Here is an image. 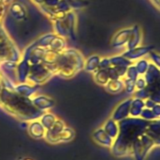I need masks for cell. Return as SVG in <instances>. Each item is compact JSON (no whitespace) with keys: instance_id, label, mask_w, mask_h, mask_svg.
<instances>
[{"instance_id":"1","label":"cell","mask_w":160,"mask_h":160,"mask_svg":"<svg viewBox=\"0 0 160 160\" xmlns=\"http://www.w3.org/2000/svg\"><path fill=\"white\" fill-rule=\"evenodd\" d=\"M14 86L13 83L4 78V87L0 93V106L19 120L31 122L39 119L45 112L38 109L30 98L17 93Z\"/></svg>"},{"instance_id":"2","label":"cell","mask_w":160,"mask_h":160,"mask_svg":"<svg viewBox=\"0 0 160 160\" xmlns=\"http://www.w3.org/2000/svg\"><path fill=\"white\" fill-rule=\"evenodd\" d=\"M149 124L150 121L141 117H127L119 121V132L111 147L112 155L117 158L131 156L134 142L141 135L145 133Z\"/></svg>"},{"instance_id":"3","label":"cell","mask_w":160,"mask_h":160,"mask_svg":"<svg viewBox=\"0 0 160 160\" xmlns=\"http://www.w3.org/2000/svg\"><path fill=\"white\" fill-rule=\"evenodd\" d=\"M52 21L63 19L72 9H80L88 5L87 0H32Z\"/></svg>"},{"instance_id":"4","label":"cell","mask_w":160,"mask_h":160,"mask_svg":"<svg viewBox=\"0 0 160 160\" xmlns=\"http://www.w3.org/2000/svg\"><path fill=\"white\" fill-rule=\"evenodd\" d=\"M155 142L146 133L141 135L133 144V153L135 160H145L150 150L155 146Z\"/></svg>"},{"instance_id":"5","label":"cell","mask_w":160,"mask_h":160,"mask_svg":"<svg viewBox=\"0 0 160 160\" xmlns=\"http://www.w3.org/2000/svg\"><path fill=\"white\" fill-rule=\"evenodd\" d=\"M132 99H127L125 101H123L121 104H119L117 106V108L114 110L112 115V119L119 122L127 117L129 116V111H130V105H131Z\"/></svg>"},{"instance_id":"6","label":"cell","mask_w":160,"mask_h":160,"mask_svg":"<svg viewBox=\"0 0 160 160\" xmlns=\"http://www.w3.org/2000/svg\"><path fill=\"white\" fill-rule=\"evenodd\" d=\"M75 137V131L68 127H65L62 131H60L58 134H56L54 137L50 139L48 142L52 144H56V143H61V142H71Z\"/></svg>"},{"instance_id":"7","label":"cell","mask_w":160,"mask_h":160,"mask_svg":"<svg viewBox=\"0 0 160 160\" xmlns=\"http://www.w3.org/2000/svg\"><path fill=\"white\" fill-rule=\"evenodd\" d=\"M92 137H93V140H94L98 144L102 145V146H104V147H109V148H111V147L112 146V144H113V142H114V140H113L112 138H111V137L106 133V131L103 129V128H100L97 129V130L93 133Z\"/></svg>"},{"instance_id":"8","label":"cell","mask_w":160,"mask_h":160,"mask_svg":"<svg viewBox=\"0 0 160 160\" xmlns=\"http://www.w3.org/2000/svg\"><path fill=\"white\" fill-rule=\"evenodd\" d=\"M28 133L29 135L36 139V140H38V139H44V136H45V133H46V129L45 128L42 126V124L38 121V120H34V121H31V123L29 124L28 126Z\"/></svg>"},{"instance_id":"9","label":"cell","mask_w":160,"mask_h":160,"mask_svg":"<svg viewBox=\"0 0 160 160\" xmlns=\"http://www.w3.org/2000/svg\"><path fill=\"white\" fill-rule=\"evenodd\" d=\"M33 104L39 109L40 111L45 112L46 110H49L54 106V100L49 97L45 96H38V97H33L31 98Z\"/></svg>"},{"instance_id":"10","label":"cell","mask_w":160,"mask_h":160,"mask_svg":"<svg viewBox=\"0 0 160 160\" xmlns=\"http://www.w3.org/2000/svg\"><path fill=\"white\" fill-rule=\"evenodd\" d=\"M8 11L11 14V16L17 21H22L26 19V16H27L26 9L23 7V5L21 4L20 2L11 3L8 8Z\"/></svg>"},{"instance_id":"11","label":"cell","mask_w":160,"mask_h":160,"mask_svg":"<svg viewBox=\"0 0 160 160\" xmlns=\"http://www.w3.org/2000/svg\"><path fill=\"white\" fill-rule=\"evenodd\" d=\"M145 133L153 139L156 145H160V119L150 121Z\"/></svg>"},{"instance_id":"12","label":"cell","mask_w":160,"mask_h":160,"mask_svg":"<svg viewBox=\"0 0 160 160\" xmlns=\"http://www.w3.org/2000/svg\"><path fill=\"white\" fill-rule=\"evenodd\" d=\"M14 90L19 93L20 95L26 97V98H33L35 93L38 90V86L30 85L28 83H19L14 86Z\"/></svg>"},{"instance_id":"13","label":"cell","mask_w":160,"mask_h":160,"mask_svg":"<svg viewBox=\"0 0 160 160\" xmlns=\"http://www.w3.org/2000/svg\"><path fill=\"white\" fill-rule=\"evenodd\" d=\"M144 108H145V105H144L143 99H141V98L132 99V102L130 105L129 115H131L132 117H139Z\"/></svg>"},{"instance_id":"14","label":"cell","mask_w":160,"mask_h":160,"mask_svg":"<svg viewBox=\"0 0 160 160\" xmlns=\"http://www.w3.org/2000/svg\"><path fill=\"white\" fill-rule=\"evenodd\" d=\"M94 79L97 83L103 86H105L111 80L107 68H98L96 71H94Z\"/></svg>"},{"instance_id":"15","label":"cell","mask_w":160,"mask_h":160,"mask_svg":"<svg viewBox=\"0 0 160 160\" xmlns=\"http://www.w3.org/2000/svg\"><path fill=\"white\" fill-rule=\"evenodd\" d=\"M103 129H104V130L106 131V133H107L111 138H112L113 140L116 139V137H117V135H118V132H119V128H118L117 122L114 121V120H112V118L109 119V120L105 123V125H104V127H103Z\"/></svg>"},{"instance_id":"16","label":"cell","mask_w":160,"mask_h":160,"mask_svg":"<svg viewBox=\"0 0 160 160\" xmlns=\"http://www.w3.org/2000/svg\"><path fill=\"white\" fill-rule=\"evenodd\" d=\"M105 86H106V90L108 92H110L112 94H118L124 89L125 84H124L123 81L117 79V80H110Z\"/></svg>"},{"instance_id":"17","label":"cell","mask_w":160,"mask_h":160,"mask_svg":"<svg viewBox=\"0 0 160 160\" xmlns=\"http://www.w3.org/2000/svg\"><path fill=\"white\" fill-rule=\"evenodd\" d=\"M99 63H100V58L98 56H97V55L90 56L89 58H87L84 61L83 69H85L86 71H89V72H94L97 69H98Z\"/></svg>"},{"instance_id":"18","label":"cell","mask_w":160,"mask_h":160,"mask_svg":"<svg viewBox=\"0 0 160 160\" xmlns=\"http://www.w3.org/2000/svg\"><path fill=\"white\" fill-rule=\"evenodd\" d=\"M57 117L52 114V113H50V112H45L40 118H39V122L42 124V126L45 128V129H50L52 125L54 124V122L56 121Z\"/></svg>"},{"instance_id":"19","label":"cell","mask_w":160,"mask_h":160,"mask_svg":"<svg viewBox=\"0 0 160 160\" xmlns=\"http://www.w3.org/2000/svg\"><path fill=\"white\" fill-rule=\"evenodd\" d=\"M12 0H0V24L6 17L7 11L11 4Z\"/></svg>"},{"instance_id":"20","label":"cell","mask_w":160,"mask_h":160,"mask_svg":"<svg viewBox=\"0 0 160 160\" xmlns=\"http://www.w3.org/2000/svg\"><path fill=\"white\" fill-rule=\"evenodd\" d=\"M141 118L144 119V120H147V121H153V120H156V116L155 114L153 113L152 110L151 109H147V108H144L141 113Z\"/></svg>"},{"instance_id":"21","label":"cell","mask_w":160,"mask_h":160,"mask_svg":"<svg viewBox=\"0 0 160 160\" xmlns=\"http://www.w3.org/2000/svg\"><path fill=\"white\" fill-rule=\"evenodd\" d=\"M146 85H147V83H146V82H145L144 79H142V78H139V79L137 78L136 79V81H135V87L138 90L143 89Z\"/></svg>"},{"instance_id":"22","label":"cell","mask_w":160,"mask_h":160,"mask_svg":"<svg viewBox=\"0 0 160 160\" xmlns=\"http://www.w3.org/2000/svg\"><path fill=\"white\" fill-rule=\"evenodd\" d=\"M151 110H152V112L155 114V116H156L157 119L160 118V104H156Z\"/></svg>"},{"instance_id":"23","label":"cell","mask_w":160,"mask_h":160,"mask_svg":"<svg viewBox=\"0 0 160 160\" xmlns=\"http://www.w3.org/2000/svg\"><path fill=\"white\" fill-rule=\"evenodd\" d=\"M144 105H145V108H147V109H152V108L156 105V103H155L152 99L147 98V99L144 100Z\"/></svg>"},{"instance_id":"24","label":"cell","mask_w":160,"mask_h":160,"mask_svg":"<svg viewBox=\"0 0 160 160\" xmlns=\"http://www.w3.org/2000/svg\"><path fill=\"white\" fill-rule=\"evenodd\" d=\"M3 87H4V77H3L2 73L0 72V93L3 89Z\"/></svg>"},{"instance_id":"25","label":"cell","mask_w":160,"mask_h":160,"mask_svg":"<svg viewBox=\"0 0 160 160\" xmlns=\"http://www.w3.org/2000/svg\"><path fill=\"white\" fill-rule=\"evenodd\" d=\"M20 160H34V159H32V158H22V159H20Z\"/></svg>"}]
</instances>
